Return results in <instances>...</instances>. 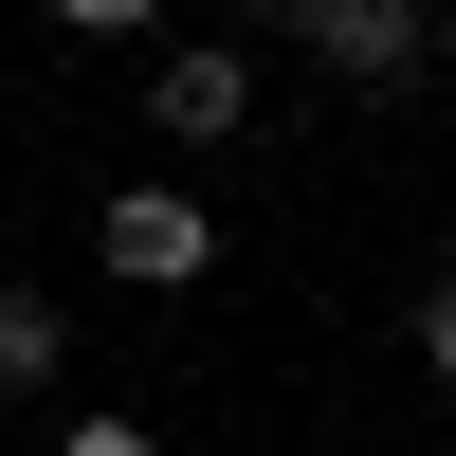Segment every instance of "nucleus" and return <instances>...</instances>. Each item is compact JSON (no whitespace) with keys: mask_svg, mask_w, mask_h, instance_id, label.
Returning a JSON list of instances; mask_svg holds the SVG:
<instances>
[{"mask_svg":"<svg viewBox=\"0 0 456 456\" xmlns=\"http://www.w3.org/2000/svg\"><path fill=\"white\" fill-rule=\"evenodd\" d=\"M110 274H128V292L219 274V219H201V201H165V183H128V201H110Z\"/></svg>","mask_w":456,"mask_h":456,"instance_id":"obj_1","label":"nucleus"},{"mask_svg":"<svg viewBox=\"0 0 456 456\" xmlns=\"http://www.w3.org/2000/svg\"><path fill=\"white\" fill-rule=\"evenodd\" d=\"M238 110H256L238 37H201V55H165V73H146V128H165V146H238Z\"/></svg>","mask_w":456,"mask_h":456,"instance_id":"obj_2","label":"nucleus"},{"mask_svg":"<svg viewBox=\"0 0 456 456\" xmlns=\"http://www.w3.org/2000/svg\"><path fill=\"white\" fill-rule=\"evenodd\" d=\"M292 37H311L329 73H365V92H384V73H420V0H292Z\"/></svg>","mask_w":456,"mask_h":456,"instance_id":"obj_3","label":"nucleus"},{"mask_svg":"<svg viewBox=\"0 0 456 456\" xmlns=\"http://www.w3.org/2000/svg\"><path fill=\"white\" fill-rule=\"evenodd\" d=\"M0 384H55V292H0Z\"/></svg>","mask_w":456,"mask_h":456,"instance_id":"obj_4","label":"nucleus"},{"mask_svg":"<svg viewBox=\"0 0 456 456\" xmlns=\"http://www.w3.org/2000/svg\"><path fill=\"white\" fill-rule=\"evenodd\" d=\"M55 456H165V438H128V420H73V438H55Z\"/></svg>","mask_w":456,"mask_h":456,"instance_id":"obj_5","label":"nucleus"},{"mask_svg":"<svg viewBox=\"0 0 456 456\" xmlns=\"http://www.w3.org/2000/svg\"><path fill=\"white\" fill-rule=\"evenodd\" d=\"M420 347H438V384H456V256H438V311H420Z\"/></svg>","mask_w":456,"mask_h":456,"instance_id":"obj_6","label":"nucleus"}]
</instances>
